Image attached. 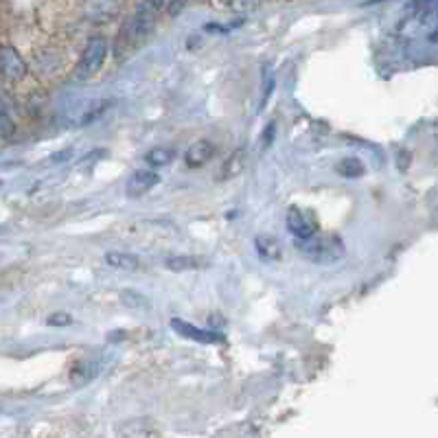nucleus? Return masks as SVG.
I'll return each mask as SVG.
<instances>
[{"instance_id":"obj_1","label":"nucleus","mask_w":438,"mask_h":438,"mask_svg":"<svg viewBox=\"0 0 438 438\" xmlns=\"http://www.w3.org/2000/svg\"><path fill=\"white\" fill-rule=\"evenodd\" d=\"M294 246L301 256H305L311 263H318V266H331V263L340 261L346 252L342 237L320 235V232H316V235L307 239H294Z\"/></svg>"},{"instance_id":"obj_2","label":"nucleus","mask_w":438,"mask_h":438,"mask_svg":"<svg viewBox=\"0 0 438 438\" xmlns=\"http://www.w3.org/2000/svg\"><path fill=\"white\" fill-rule=\"evenodd\" d=\"M105 57H108V44L103 38H93L90 42L85 44L81 57H79V62L75 66V79L77 81H85V79H90L95 77L103 62H105Z\"/></svg>"},{"instance_id":"obj_3","label":"nucleus","mask_w":438,"mask_h":438,"mask_svg":"<svg viewBox=\"0 0 438 438\" xmlns=\"http://www.w3.org/2000/svg\"><path fill=\"white\" fill-rule=\"evenodd\" d=\"M285 224H287V230L294 235V239H307L320 230L316 213L311 209H301V207H291L287 211Z\"/></svg>"},{"instance_id":"obj_4","label":"nucleus","mask_w":438,"mask_h":438,"mask_svg":"<svg viewBox=\"0 0 438 438\" xmlns=\"http://www.w3.org/2000/svg\"><path fill=\"white\" fill-rule=\"evenodd\" d=\"M154 28V14L150 11H136L121 28L119 33V42H127V44H136L140 40H145Z\"/></svg>"},{"instance_id":"obj_5","label":"nucleus","mask_w":438,"mask_h":438,"mask_svg":"<svg viewBox=\"0 0 438 438\" xmlns=\"http://www.w3.org/2000/svg\"><path fill=\"white\" fill-rule=\"evenodd\" d=\"M28 73L24 57L9 44L0 46V77L9 81H22Z\"/></svg>"},{"instance_id":"obj_6","label":"nucleus","mask_w":438,"mask_h":438,"mask_svg":"<svg viewBox=\"0 0 438 438\" xmlns=\"http://www.w3.org/2000/svg\"><path fill=\"white\" fill-rule=\"evenodd\" d=\"M160 182V175L156 171L150 169H138L130 175V180L125 184V193L130 197H140V195H147L156 184Z\"/></svg>"},{"instance_id":"obj_7","label":"nucleus","mask_w":438,"mask_h":438,"mask_svg":"<svg viewBox=\"0 0 438 438\" xmlns=\"http://www.w3.org/2000/svg\"><path fill=\"white\" fill-rule=\"evenodd\" d=\"M171 329L178 331L180 335L189 338V340H195V342H202V344H224L226 338L217 331H209V329H197L184 320H171Z\"/></svg>"},{"instance_id":"obj_8","label":"nucleus","mask_w":438,"mask_h":438,"mask_svg":"<svg viewBox=\"0 0 438 438\" xmlns=\"http://www.w3.org/2000/svg\"><path fill=\"white\" fill-rule=\"evenodd\" d=\"M215 156V145L211 140H197L184 152V162L189 167H204Z\"/></svg>"},{"instance_id":"obj_9","label":"nucleus","mask_w":438,"mask_h":438,"mask_svg":"<svg viewBox=\"0 0 438 438\" xmlns=\"http://www.w3.org/2000/svg\"><path fill=\"white\" fill-rule=\"evenodd\" d=\"M119 436H156L160 434L158 427H154V421L150 419H127L116 425Z\"/></svg>"},{"instance_id":"obj_10","label":"nucleus","mask_w":438,"mask_h":438,"mask_svg":"<svg viewBox=\"0 0 438 438\" xmlns=\"http://www.w3.org/2000/svg\"><path fill=\"white\" fill-rule=\"evenodd\" d=\"M99 372V366L97 362H90V360H81V362H75L73 368H71V384L81 388L85 384H90L93 379L97 377Z\"/></svg>"},{"instance_id":"obj_11","label":"nucleus","mask_w":438,"mask_h":438,"mask_svg":"<svg viewBox=\"0 0 438 438\" xmlns=\"http://www.w3.org/2000/svg\"><path fill=\"white\" fill-rule=\"evenodd\" d=\"M103 261L110 268L121 270V272H138L140 270V259L132 252H108Z\"/></svg>"},{"instance_id":"obj_12","label":"nucleus","mask_w":438,"mask_h":438,"mask_svg":"<svg viewBox=\"0 0 438 438\" xmlns=\"http://www.w3.org/2000/svg\"><path fill=\"white\" fill-rule=\"evenodd\" d=\"M254 248H256L259 256H261L263 261H268V263L278 261V259L283 256V248H281L278 239H274L272 235H259V237L254 239Z\"/></svg>"},{"instance_id":"obj_13","label":"nucleus","mask_w":438,"mask_h":438,"mask_svg":"<svg viewBox=\"0 0 438 438\" xmlns=\"http://www.w3.org/2000/svg\"><path fill=\"white\" fill-rule=\"evenodd\" d=\"M165 268L171 272H189V270L204 268V261L197 256H169L165 261Z\"/></svg>"},{"instance_id":"obj_14","label":"nucleus","mask_w":438,"mask_h":438,"mask_svg":"<svg viewBox=\"0 0 438 438\" xmlns=\"http://www.w3.org/2000/svg\"><path fill=\"white\" fill-rule=\"evenodd\" d=\"M335 171L342 175V178H348V180H353V178H362L366 167L360 158H342L338 165H335Z\"/></svg>"},{"instance_id":"obj_15","label":"nucleus","mask_w":438,"mask_h":438,"mask_svg":"<svg viewBox=\"0 0 438 438\" xmlns=\"http://www.w3.org/2000/svg\"><path fill=\"white\" fill-rule=\"evenodd\" d=\"M173 158H175V152L171 147H154L145 154V162L150 167H167L173 162Z\"/></svg>"},{"instance_id":"obj_16","label":"nucleus","mask_w":438,"mask_h":438,"mask_svg":"<svg viewBox=\"0 0 438 438\" xmlns=\"http://www.w3.org/2000/svg\"><path fill=\"white\" fill-rule=\"evenodd\" d=\"M121 303H123L127 309H134V311H147V309H150L147 296H142L140 291H134V289L121 291Z\"/></svg>"},{"instance_id":"obj_17","label":"nucleus","mask_w":438,"mask_h":438,"mask_svg":"<svg viewBox=\"0 0 438 438\" xmlns=\"http://www.w3.org/2000/svg\"><path fill=\"white\" fill-rule=\"evenodd\" d=\"M46 325H48V327H68V325H73V316L66 313V311L51 313V316L46 318Z\"/></svg>"},{"instance_id":"obj_18","label":"nucleus","mask_w":438,"mask_h":438,"mask_svg":"<svg viewBox=\"0 0 438 438\" xmlns=\"http://www.w3.org/2000/svg\"><path fill=\"white\" fill-rule=\"evenodd\" d=\"M14 132H16V125H14V121H11V116L7 114V112H3L0 110V138H11L14 136Z\"/></svg>"},{"instance_id":"obj_19","label":"nucleus","mask_w":438,"mask_h":438,"mask_svg":"<svg viewBox=\"0 0 438 438\" xmlns=\"http://www.w3.org/2000/svg\"><path fill=\"white\" fill-rule=\"evenodd\" d=\"M397 165H399V171H405L407 167H410V152H405V150H399V156H397Z\"/></svg>"},{"instance_id":"obj_20","label":"nucleus","mask_w":438,"mask_h":438,"mask_svg":"<svg viewBox=\"0 0 438 438\" xmlns=\"http://www.w3.org/2000/svg\"><path fill=\"white\" fill-rule=\"evenodd\" d=\"M232 3H235V7H239V9H252L259 5V0H232Z\"/></svg>"},{"instance_id":"obj_21","label":"nucleus","mask_w":438,"mask_h":438,"mask_svg":"<svg viewBox=\"0 0 438 438\" xmlns=\"http://www.w3.org/2000/svg\"><path fill=\"white\" fill-rule=\"evenodd\" d=\"M71 154H73V152H71V150H66V152H60V154H55V156H53L51 160H53V162H64V158H71Z\"/></svg>"},{"instance_id":"obj_22","label":"nucleus","mask_w":438,"mask_h":438,"mask_svg":"<svg viewBox=\"0 0 438 438\" xmlns=\"http://www.w3.org/2000/svg\"><path fill=\"white\" fill-rule=\"evenodd\" d=\"M147 3H150L152 7H156V9H158V7H162V5H165V0H147Z\"/></svg>"},{"instance_id":"obj_23","label":"nucleus","mask_w":438,"mask_h":438,"mask_svg":"<svg viewBox=\"0 0 438 438\" xmlns=\"http://www.w3.org/2000/svg\"><path fill=\"white\" fill-rule=\"evenodd\" d=\"M377 3H384V0H368L366 5H377Z\"/></svg>"}]
</instances>
